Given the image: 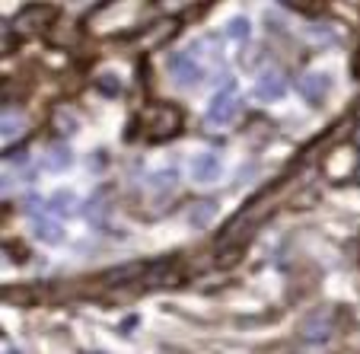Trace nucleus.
<instances>
[{
	"label": "nucleus",
	"mask_w": 360,
	"mask_h": 354,
	"mask_svg": "<svg viewBox=\"0 0 360 354\" xmlns=\"http://www.w3.org/2000/svg\"><path fill=\"white\" fill-rule=\"evenodd\" d=\"M182 131V112L169 103H150L141 112V134L147 141H169Z\"/></svg>",
	"instance_id": "nucleus-1"
},
{
	"label": "nucleus",
	"mask_w": 360,
	"mask_h": 354,
	"mask_svg": "<svg viewBox=\"0 0 360 354\" xmlns=\"http://www.w3.org/2000/svg\"><path fill=\"white\" fill-rule=\"evenodd\" d=\"M255 227H259V220L252 217H236V224L226 227L224 236H220L217 243V252H214V259H217V265H236L239 259L245 255V246H249L252 233H255Z\"/></svg>",
	"instance_id": "nucleus-2"
},
{
	"label": "nucleus",
	"mask_w": 360,
	"mask_h": 354,
	"mask_svg": "<svg viewBox=\"0 0 360 354\" xmlns=\"http://www.w3.org/2000/svg\"><path fill=\"white\" fill-rule=\"evenodd\" d=\"M58 10L48 7V4H32V7H22L20 13L13 16V32L16 35H26V39H32V35H41L48 32V26L55 23Z\"/></svg>",
	"instance_id": "nucleus-3"
},
{
	"label": "nucleus",
	"mask_w": 360,
	"mask_h": 354,
	"mask_svg": "<svg viewBox=\"0 0 360 354\" xmlns=\"http://www.w3.org/2000/svg\"><path fill=\"white\" fill-rule=\"evenodd\" d=\"M236 112V83L226 80L217 93L211 96V103H207V125L211 128H226Z\"/></svg>",
	"instance_id": "nucleus-4"
},
{
	"label": "nucleus",
	"mask_w": 360,
	"mask_h": 354,
	"mask_svg": "<svg viewBox=\"0 0 360 354\" xmlns=\"http://www.w3.org/2000/svg\"><path fill=\"white\" fill-rule=\"evenodd\" d=\"M166 70H169L172 83L182 87V89H191V87H198V83L204 80V68H201V61H198L191 51H179V55H172Z\"/></svg>",
	"instance_id": "nucleus-5"
},
{
	"label": "nucleus",
	"mask_w": 360,
	"mask_h": 354,
	"mask_svg": "<svg viewBox=\"0 0 360 354\" xmlns=\"http://www.w3.org/2000/svg\"><path fill=\"white\" fill-rule=\"evenodd\" d=\"M252 96H255V103H262V106L281 103V99L287 96V77L281 74V70H265V74L255 80Z\"/></svg>",
	"instance_id": "nucleus-6"
},
{
	"label": "nucleus",
	"mask_w": 360,
	"mask_h": 354,
	"mask_svg": "<svg viewBox=\"0 0 360 354\" xmlns=\"http://www.w3.org/2000/svg\"><path fill=\"white\" fill-rule=\"evenodd\" d=\"M188 170H191V182H198V185H214V182H220V176H224V166H220V160L214 157L211 150L191 157Z\"/></svg>",
	"instance_id": "nucleus-7"
},
{
	"label": "nucleus",
	"mask_w": 360,
	"mask_h": 354,
	"mask_svg": "<svg viewBox=\"0 0 360 354\" xmlns=\"http://www.w3.org/2000/svg\"><path fill=\"white\" fill-rule=\"evenodd\" d=\"M328 89H332V77H328L326 70H313V74H306L303 80H300V93H303V99L309 106H322V103H326Z\"/></svg>",
	"instance_id": "nucleus-8"
},
{
	"label": "nucleus",
	"mask_w": 360,
	"mask_h": 354,
	"mask_svg": "<svg viewBox=\"0 0 360 354\" xmlns=\"http://www.w3.org/2000/svg\"><path fill=\"white\" fill-rule=\"evenodd\" d=\"M332 332H335V326L328 322L326 313H313L300 322V339H306V341H326Z\"/></svg>",
	"instance_id": "nucleus-9"
},
{
	"label": "nucleus",
	"mask_w": 360,
	"mask_h": 354,
	"mask_svg": "<svg viewBox=\"0 0 360 354\" xmlns=\"http://www.w3.org/2000/svg\"><path fill=\"white\" fill-rule=\"evenodd\" d=\"M70 163H74V150H70L64 141H58V144L48 147V153H45V170L48 172H64V170H70Z\"/></svg>",
	"instance_id": "nucleus-10"
},
{
	"label": "nucleus",
	"mask_w": 360,
	"mask_h": 354,
	"mask_svg": "<svg viewBox=\"0 0 360 354\" xmlns=\"http://www.w3.org/2000/svg\"><path fill=\"white\" fill-rule=\"evenodd\" d=\"M32 233H35V239L45 243V246H55V243H61L64 239L61 220H51V217H35L32 220Z\"/></svg>",
	"instance_id": "nucleus-11"
},
{
	"label": "nucleus",
	"mask_w": 360,
	"mask_h": 354,
	"mask_svg": "<svg viewBox=\"0 0 360 354\" xmlns=\"http://www.w3.org/2000/svg\"><path fill=\"white\" fill-rule=\"evenodd\" d=\"M214 217H217V205H214V201H195V205L188 208V224L195 227V230L211 227Z\"/></svg>",
	"instance_id": "nucleus-12"
},
{
	"label": "nucleus",
	"mask_w": 360,
	"mask_h": 354,
	"mask_svg": "<svg viewBox=\"0 0 360 354\" xmlns=\"http://www.w3.org/2000/svg\"><path fill=\"white\" fill-rule=\"evenodd\" d=\"M226 35H230L233 42H249V35H252L249 16H233V20L226 23Z\"/></svg>",
	"instance_id": "nucleus-13"
},
{
	"label": "nucleus",
	"mask_w": 360,
	"mask_h": 354,
	"mask_svg": "<svg viewBox=\"0 0 360 354\" xmlns=\"http://www.w3.org/2000/svg\"><path fill=\"white\" fill-rule=\"evenodd\" d=\"M48 208H51V211H58V214H70L77 208L74 191H55V198L48 201Z\"/></svg>",
	"instance_id": "nucleus-14"
},
{
	"label": "nucleus",
	"mask_w": 360,
	"mask_h": 354,
	"mask_svg": "<svg viewBox=\"0 0 360 354\" xmlns=\"http://www.w3.org/2000/svg\"><path fill=\"white\" fill-rule=\"evenodd\" d=\"M70 118H74L70 112H58V115H55V128L61 131V134H70V131H77V122H70Z\"/></svg>",
	"instance_id": "nucleus-15"
},
{
	"label": "nucleus",
	"mask_w": 360,
	"mask_h": 354,
	"mask_svg": "<svg viewBox=\"0 0 360 354\" xmlns=\"http://www.w3.org/2000/svg\"><path fill=\"white\" fill-rule=\"evenodd\" d=\"M16 131H20V125H16V115H4V141H13Z\"/></svg>",
	"instance_id": "nucleus-16"
},
{
	"label": "nucleus",
	"mask_w": 360,
	"mask_h": 354,
	"mask_svg": "<svg viewBox=\"0 0 360 354\" xmlns=\"http://www.w3.org/2000/svg\"><path fill=\"white\" fill-rule=\"evenodd\" d=\"M99 89H105V96H118V77H99Z\"/></svg>",
	"instance_id": "nucleus-17"
},
{
	"label": "nucleus",
	"mask_w": 360,
	"mask_h": 354,
	"mask_svg": "<svg viewBox=\"0 0 360 354\" xmlns=\"http://www.w3.org/2000/svg\"><path fill=\"white\" fill-rule=\"evenodd\" d=\"M4 354H22V351H20V348H7V351H4Z\"/></svg>",
	"instance_id": "nucleus-18"
},
{
	"label": "nucleus",
	"mask_w": 360,
	"mask_h": 354,
	"mask_svg": "<svg viewBox=\"0 0 360 354\" xmlns=\"http://www.w3.org/2000/svg\"><path fill=\"white\" fill-rule=\"evenodd\" d=\"M357 58H360V55H357Z\"/></svg>",
	"instance_id": "nucleus-19"
}]
</instances>
